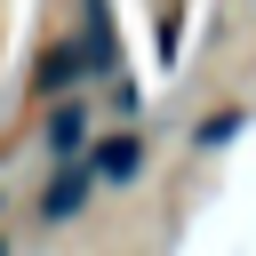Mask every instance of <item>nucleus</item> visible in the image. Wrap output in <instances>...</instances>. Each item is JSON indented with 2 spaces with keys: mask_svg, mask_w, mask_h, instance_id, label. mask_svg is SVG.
<instances>
[{
  "mask_svg": "<svg viewBox=\"0 0 256 256\" xmlns=\"http://www.w3.org/2000/svg\"><path fill=\"white\" fill-rule=\"evenodd\" d=\"M240 136V112H216V120H200V136H192V152H224Z\"/></svg>",
  "mask_w": 256,
  "mask_h": 256,
  "instance_id": "4",
  "label": "nucleus"
},
{
  "mask_svg": "<svg viewBox=\"0 0 256 256\" xmlns=\"http://www.w3.org/2000/svg\"><path fill=\"white\" fill-rule=\"evenodd\" d=\"M88 168H96V184H128V176L144 168V144H136V136H104V144L88 152Z\"/></svg>",
  "mask_w": 256,
  "mask_h": 256,
  "instance_id": "2",
  "label": "nucleus"
},
{
  "mask_svg": "<svg viewBox=\"0 0 256 256\" xmlns=\"http://www.w3.org/2000/svg\"><path fill=\"white\" fill-rule=\"evenodd\" d=\"M88 192H96V168H88V152H72V160H56V184L40 192V216L48 224H72L88 208Z\"/></svg>",
  "mask_w": 256,
  "mask_h": 256,
  "instance_id": "1",
  "label": "nucleus"
},
{
  "mask_svg": "<svg viewBox=\"0 0 256 256\" xmlns=\"http://www.w3.org/2000/svg\"><path fill=\"white\" fill-rule=\"evenodd\" d=\"M80 136H88V112H80V104H64V112L48 120V160H72V152H80Z\"/></svg>",
  "mask_w": 256,
  "mask_h": 256,
  "instance_id": "3",
  "label": "nucleus"
}]
</instances>
